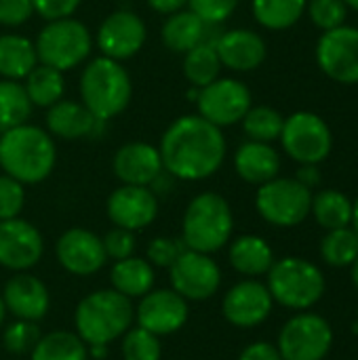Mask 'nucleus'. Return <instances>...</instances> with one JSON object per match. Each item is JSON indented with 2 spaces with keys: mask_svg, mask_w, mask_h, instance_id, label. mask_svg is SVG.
Wrapping results in <instances>:
<instances>
[{
  "mask_svg": "<svg viewBox=\"0 0 358 360\" xmlns=\"http://www.w3.org/2000/svg\"><path fill=\"white\" fill-rule=\"evenodd\" d=\"M167 173L186 181H200L219 171L226 158V137L219 127L198 114L177 118L160 139Z\"/></svg>",
  "mask_w": 358,
  "mask_h": 360,
  "instance_id": "1",
  "label": "nucleus"
},
{
  "mask_svg": "<svg viewBox=\"0 0 358 360\" xmlns=\"http://www.w3.org/2000/svg\"><path fill=\"white\" fill-rule=\"evenodd\" d=\"M55 162V141L46 131L25 122L0 135V167L4 175L19 184L44 181L53 173Z\"/></svg>",
  "mask_w": 358,
  "mask_h": 360,
  "instance_id": "2",
  "label": "nucleus"
},
{
  "mask_svg": "<svg viewBox=\"0 0 358 360\" xmlns=\"http://www.w3.org/2000/svg\"><path fill=\"white\" fill-rule=\"evenodd\" d=\"M135 321L133 300L114 289H99L80 300L74 312L76 335L87 346H110L120 340Z\"/></svg>",
  "mask_w": 358,
  "mask_h": 360,
  "instance_id": "3",
  "label": "nucleus"
},
{
  "mask_svg": "<svg viewBox=\"0 0 358 360\" xmlns=\"http://www.w3.org/2000/svg\"><path fill=\"white\" fill-rule=\"evenodd\" d=\"M133 84L129 72L120 61L110 57H97L82 70L80 76V97L82 105L97 118L110 120L118 116L131 101Z\"/></svg>",
  "mask_w": 358,
  "mask_h": 360,
  "instance_id": "4",
  "label": "nucleus"
},
{
  "mask_svg": "<svg viewBox=\"0 0 358 360\" xmlns=\"http://www.w3.org/2000/svg\"><path fill=\"white\" fill-rule=\"evenodd\" d=\"M234 230V217L228 200L215 192H203L190 200L181 219V240L198 253H215L228 245Z\"/></svg>",
  "mask_w": 358,
  "mask_h": 360,
  "instance_id": "5",
  "label": "nucleus"
},
{
  "mask_svg": "<svg viewBox=\"0 0 358 360\" xmlns=\"http://www.w3.org/2000/svg\"><path fill=\"white\" fill-rule=\"evenodd\" d=\"M268 291L274 302L291 310H306L314 306L325 293V278L321 270L302 257H285L268 270Z\"/></svg>",
  "mask_w": 358,
  "mask_h": 360,
  "instance_id": "6",
  "label": "nucleus"
},
{
  "mask_svg": "<svg viewBox=\"0 0 358 360\" xmlns=\"http://www.w3.org/2000/svg\"><path fill=\"white\" fill-rule=\"evenodd\" d=\"M34 46L42 65L65 72L87 61V57L91 55L93 40L89 27L82 21L63 17L49 21L40 30Z\"/></svg>",
  "mask_w": 358,
  "mask_h": 360,
  "instance_id": "7",
  "label": "nucleus"
},
{
  "mask_svg": "<svg viewBox=\"0 0 358 360\" xmlns=\"http://www.w3.org/2000/svg\"><path fill=\"white\" fill-rule=\"evenodd\" d=\"M255 207L268 224L293 228L310 215L312 190L302 186L295 177H274L260 186Z\"/></svg>",
  "mask_w": 358,
  "mask_h": 360,
  "instance_id": "8",
  "label": "nucleus"
},
{
  "mask_svg": "<svg viewBox=\"0 0 358 360\" xmlns=\"http://www.w3.org/2000/svg\"><path fill=\"white\" fill-rule=\"evenodd\" d=\"M281 143L289 158L300 165H321L333 150L331 127L314 112H295L285 118Z\"/></svg>",
  "mask_w": 358,
  "mask_h": 360,
  "instance_id": "9",
  "label": "nucleus"
},
{
  "mask_svg": "<svg viewBox=\"0 0 358 360\" xmlns=\"http://www.w3.org/2000/svg\"><path fill=\"white\" fill-rule=\"evenodd\" d=\"M333 344L329 323L317 314L293 316L279 335V352L283 360H323Z\"/></svg>",
  "mask_w": 358,
  "mask_h": 360,
  "instance_id": "10",
  "label": "nucleus"
},
{
  "mask_svg": "<svg viewBox=\"0 0 358 360\" xmlns=\"http://www.w3.org/2000/svg\"><path fill=\"white\" fill-rule=\"evenodd\" d=\"M251 91L236 78H217L211 84L198 89L196 108L198 116L215 127H230L245 118L251 108Z\"/></svg>",
  "mask_w": 358,
  "mask_h": 360,
  "instance_id": "11",
  "label": "nucleus"
},
{
  "mask_svg": "<svg viewBox=\"0 0 358 360\" xmlns=\"http://www.w3.org/2000/svg\"><path fill=\"white\" fill-rule=\"evenodd\" d=\"M171 289L186 302H205L213 297L222 285V270L207 253L186 249L169 268Z\"/></svg>",
  "mask_w": 358,
  "mask_h": 360,
  "instance_id": "12",
  "label": "nucleus"
},
{
  "mask_svg": "<svg viewBox=\"0 0 358 360\" xmlns=\"http://www.w3.org/2000/svg\"><path fill=\"white\" fill-rule=\"evenodd\" d=\"M317 63L340 84H358V27L340 25L323 32L317 42Z\"/></svg>",
  "mask_w": 358,
  "mask_h": 360,
  "instance_id": "13",
  "label": "nucleus"
},
{
  "mask_svg": "<svg viewBox=\"0 0 358 360\" xmlns=\"http://www.w3.org/2000/svg\"><path fill=\"white\" fill-rule=\"evenodd\" d=\"M44 253V240L40 230L21 219H2L0 221V266L11 272L32 270Z\"/></svg>",
  "mask_w": 358,
  "mask_h": 360,
  "instance_id": "14",
  "label": "nucleus"
},
{
  "mask_svg": "<svg viewBox=\"0 0 358 360\" xmlns=\"http://www.w3.org/2000/svg\"><path fill=\"white\" fill-rule=\"evenodd\" d=\"M190 316L188 302L173 289H152L139 297L135 321L137 327L162 338L177 333Z\"/></svg>",
  "mask_w": 358,
  "mask_h": 360,
  "instance_id": "15",
  "label": "nucleus"
},
{
  "mask_svg": "<svg viewBox=\"0 0 358 360\" xmlns=\"http://www.w3.org/2000/svg\"><path fill=\"white\" fill-rule=\"evenodd\" d=\"M55 253L59 266L74 276H91L108 262L103 240L87 228L65 230L57 240Z\"/></svg>",
  "mask_w": 358,
  "mask_h": 360,
  "instance_id": "16",
  "label": "nucleus"
},
{
  "mask_svg": "<svg viewBox=\"0 0 358 360\" xmlns=\"http://www.w3.org/2000/svg\"><path fill=\"white\" fill-rule=\"evenodd\" d=\"M158 215V198L148 186H120L108 198V217L131 232L148 228Z\"/></svg>",
  "mask_w": 358,
  "mask_h": 360,
  "instance_id": "17",
  "label": "nucleus"
},
{
  "mask_svg": "<svg viewBox=\"0 0 358 360\" xmlns=\"http://www.w3.org/2000/svg\"><path fill=\"white\" fill-rule=\"evenodd\" d=\"M148 36L146 23L131 11H116L103 19L97 32V44L103 57L122 61L139 53Z\"/></svg>",
  "mask_w": 358,
  "mask_h": 360,
  "instance_id": "18",
  "label": "nucleus"
},
{
  "mask_svg": "<svg viewBox=\"0 0 358 360\" xmlns=\"http://www.w3.org/2000/svg\"><path fill=\"white\" fill-rule=\"evenodd\" d=\"M272 295L266 285L257 281L236 283L222 302L224 319L241 329H251L262 325L272 312Z\"/></svg>",
  "mask_w": 358,
  "mask_h": 360,
  "instance_id": "19",
  "label": "nucleus"
},
{
  "mask_svg": "<svg viewBox=\"0 0 358 360\" xmlns=\"http://www.w3.org/2000/svg\"><path fill=\"white\" fill-rule=\"evenodd\" d=\"M2 302L8 314L21 321L38 323L51 308V293L46 285L27 272H15L2 289Z\"/></svg>",
  "mask_w": 358,
  "mask_h": 360,
  "instance_id": "20",
  "label": "nucleus"
},
{
  "mask_svg": "<svg viewBox=\"0 0 358 360\" xmlns=\"http://www.w3.org/2000/svg\"><path fill=\"white\" fill-rule=\"evenodd\" d=\"M114 175L127 186H152L165 171L158 148L133 141L122 146L112 160Z\"/></svg>",
  "mask_w": 358,
  "mask_h": 360,
  "instance_id": "21",
  "label": "nucleus"
},
{
  "mask_svg": "<svg viewBox=\"0 0 358 360\" xmlns=\"http://www.w3.org/2000/svg\"><path fill=\"white\" fill-rule=\"evenodd\" d=\"M215 51L224 68L234 72H251L264 63L268 46L257 32L247 27H236L224 32L215 40Z\"/></svg>",
  "mask_w": 358,
  "mask_h": 360,
  "instance_id": "22",
  "label": "nucleus"
},
{
  "mask_svg": "<svg viewBox=\"0 0 358 360\" xmlns=\"http://www.w3.org/2000/svg\"><path fill=\"white\" fill-rule=\"evenodd\" d=\"M234 169L243 181L262 186L274 177H279L281 156L270 143L249 139L243 146H238V150L234 154Z\"/></svg>",
  "mask_w": 358,
  "mask_h": 360,
  "instance_id": "23",
  "label": "nucleus"
},
{
  "mask_svg": "<svg viewBox=\"0 0 358 360\" xmlns=\"http://www.w3.org/2000/svg\"><path fill=\"white\" fill-rule=\"evenodd\" d=\"M101 120H97L82 103L59 99L49 108L46 114V127L53 135L61 139H80L87 135H93Z\"/></svg>",
  "mask_w": 358,
  "mask_h": 360,
  "instance_id": "24",
  "label": "nucleus"
},
{
  "mask_svg": "<svg viewBox=\"0 0 358 360\" xmlns=\"http://www.w3.org/2000/svg\"><path fill=\"white\" fill-rule=\"evenodd\" d=\"M154 281H156L154 266L148 259H141L135 255L114 262L112 272H110L112 289L129 300H139L146 293H150L154 289Z\"/></svg>",
  "mask_w": 358,
  "mask_h": 360,
  "instance_id": "25",
  "label": "nucleus"
},
{
  "mask_svg": "<svg viewBox=\"0 0 358 360\" xmlns=\"http://www.w3.org/2000/svg\"><path fill=\"white\" fill-rule=\"evenodd\" d=\"M230 264L232 268L243 274V276H262L268 274V270L274 264V253L270 249V245L255 234H245L238 236L232 245H230Z\"/></svg>",
  "mask_w": 358,
  "mask_h": 360,
  "instance_id": "26",
  "label": "nucleus"
},
{
  "mask_svg": "<svg viewBox=\"0 0 358 360\" xmlns=\"http://www.w3.org/2000/svg\"><path fill=\"white\" fill-rule=\"evenodd\" d=\"M205 32H207V23L190 8L188 11L181 8L169 15V19L162 25L160 36L169 51L186 55L190 49H194L196 44L205 40Z\"/></svg>",
  "mask_w": 358,
  "mask_h": 360,
  "instance_id": "27",
  "label": "nucleus"
},
{
  "mask_svg": "<svg viewBox=\"0 0 358 360\" xmlns=\"http://www.w3.org/2000/svg\"><path fill=\"white\" fill-rule=\"evenodd\" d=\"M38 55L32 40L19 34L0 36V76L4 80L25 78L36 68Z\"/></svg>",
  "mask_w": 358,
  "mask_h": 360,
  "instance_id": "28",
  "label": "nucleus"
},
{
  "mask_svg": "<svg viewBox=\"0 0 358 360\" xmlns=\"http://www.w3.org/2000/svg\"><path fill=\"white\" fill-rule=\"evenodd\" d=\"M310 213L327 232L346 228L352 224V200L340 190H321L319 194H312Z\"/></svg>",
  "mask_w": 358,
  "mask_h": 360,
  "instance_id": "29",
  "label": "nucleus"
},
{
  "mask_svg": "<svg viewBox=\"0 0 358 360\" xmlns=\"http://www.w3.org/2000/svg\"><path fill=\"white\" fill-rule=\"evenodd\" d=\"M23 89H25L32 105L51 108L53 103L63 99V91H65L63 72L40 63L25 76Z\"/></svg>",
  "mask_w": 358,
  "mask_h": 360,
  "instance_id": "30",
  "label": "nucleus"
},
{
  "mask_svg": "<svg viewBox=\"0 0 358 360\" xmlns=\"http://www.w3.org/2000/svg\"><path fill=\"white\" fill-rule=\"evenodd\" d=\"M32 360H89L87 344L70 331H51L30 352Z\"/></svg>",
  "mask_w": 358,
  "mask_h": 360,
  "instance_id": "31",
  "label": "nucleus"
},
{
  "mask_svg": "<svg viewBox=\"0 0 358 360\" xmlns=\"http://www.w3.org/2000/svg\"><path fill=\"white\" fill-rule=\"evenodd\" d=\"M219 70H222V61L217 57L215 42L203 40L200 44H196L194 49H190L186 53L184 76L188 78V82L194 89H203V86L211 84L213 80H217Z\"/></svg>",
  "mask_w": 358,
  "mask_h": 360,
  "instance_id": "32",
  "label": "nucleus"
},
{
  "mask_svg": "<svg viewBox=\"0 0 358 360\" xmlns=\"http://www.w3.org/2000/svg\"><path fill=\"white\" fill-rule=\"evenodd\" d=\"M251 8L266 30H289L306 13V0H253Z\"/></svg>",
  "mask_w": 358,
  "mask_h": 360,
  "instance_id": "33",
  "label": "nucleus"
},
{
  "mask_svg": "<svg viewBox=\"0 0 358 360\" xmlns=\"http://www.w3.org/2000/svg\"><path fill=\"white\" fill-rule=\"evenodd\" d=\"M32 101L17 80H0V135L25 124L32 114Z\"/></svg>",
  "mask_w": 358,
  "mask_h": 360,
  "instance_id": "34",
  "label": "nucleus"
},
{
  "mask_svg": "<svg viewBox=\"0 0 358 360\" xmlns=\"http://www.w3.org/2000/svg\"><path fill=\"white\" fill-rule=\"evenodd\" d=\"M241 122H243V129L251 141L272 143L274 139L281 137L285 116L279 110L268 108V105H255V108L251 105Z\"/></svg>",
  "mask_w": 358,
  "mask_h": 360,
  "instance_id": "35",
  "label": "nucleus"
},
{
  "mask_svg": "<svg viewBox=\"0 0 358 360\" xmlns=\"http://www.w3.org/2000/svg\"><path fill=\"white\" fill-rule=\"evenodd\" d=\"M321 255L329 266L344 268L352 266V262L358 257V234L354 228H338L329 230L327 236L321 243Z\"/></svg>",
  "mask_w": 358,
  "mask_h": 360,
  "instance_id": "36",
  "label": "nucleus"
},
{
  "mask_svg": "<svg viewBox=\"0 0 358 360\" xmlns=\"http://www.w3.org/2000/svg\"><path fill=\"white\" fill-rule=\"evenodd\" d=\"M120 352L124 360H160L162 356L160 338L141 327H131L122 335Z\"/></svg>",
  "mask_w": 358,
  "mask_h": 360,
  "instance_id": "37",
  "label": "nucleus"
},
{
  "mask_svg": "<svg viewBox=\"0 0 358 360\" xmlns=\"http://www.w3.org/2000/svg\"><path fill=\"white\" fill-rule=\"evenodd\" d=\"M40 338H42V333L38 329V323L15 319V323H11L4 329L2 344L11 354H30Z\"/></svg>",
  "mask_w": 358,
  "mask_h": 360,
  "instance_id": "38",
  "label": "nucleus"
},
{
  "mask_svg": "<svg viewBox=\"0 0 358 360\" xmlns=\"http://www.w3.org/2000/svg\"><path fill=\"white\" fill-rule=\"evenodd\" d=\"M306 11L310 21L323 32L344 25L348 17V6L344 0H306Z\"/></svg>",
  "mask_w": 358,
  "mask_h": 360,
  "instance_id": "39",
  "label": "nucleus"
},
{
  "mask_svg": "<svg viewBox=\"0 0 358 360\" xmlns=\"http://www.w3.org/2000/svg\"><path fill=\"white\" fill-rule=\"evenodd\" d=\"M188 247L184 245L181 238H169V236H158L154 240H150L148 251H146V259L154 266V268H171L173 262L186 251Z\"/></svg>",
  "mask_w": 358,
  "mask_h": 360,
  "instance_id": "40",
  "label": "nucleus"
},
{
  "mask_svg": "<svg viewBox=\"0 0 358 360\" xmlns=\"http://www.w3.org/2000/svg\"><path fill=\"white\" fill-rule=\"evenodd\" d=\"M25 202V190L23 184L8 175H0V221L19 217Z\"/></svg>",
  "mask_w": 358,
  "mask_h": 360,
  "instance_id": "41",
  "label": "nucleus"
},
{
  "mask_svg": "<svg viewBox=\"0 0 358 360\" xmlns=\"http://www.w3.org/2000/svg\"><path fill=\"white\" fill-rule=\"evenodd\" d=\"M188 4L207 25H217L236 11L238 0H188Z\"/></svg>",
  "mask_w": 358,
  "mask_h": 360,
  "instance_id": "42",
  "label": "nucleus"
},
{
  "mask_svg": "<svg viewBox=\"0 0 358 360\" xmlns=\"http://www.w3.org/2000/svg\"><path fill=\"white\" fill-rule=\"evenodd\" d=\"M101 240H103V249H106L108 259H114V262L127 259L135 251V234L131 230H124V228L114 226Z\"/></svg>",
  "mask_w": 358,
  "mask_h": 360,
  "instance_id": "43",
  "label": "nucleus"
},
{
  "mask_svg": "<svg viewBox=\"0 0 358 360\" xmlns=\"http://www.w3.org/2000/svg\"><path fill=\"white\" fill-rule=\"evenodd\" d=\"M34 15L32 0H0V25L17 27Z\"/></svg>",
  "mask_w": 358,
  "mask_h": 360,
  "instance_id": "44",
  "label": "nucleus"
},
{
  "mask_svg": "<svg viewBox=\"0 0 358 360\" xmlns=\"http://www.w3.org/2000/svg\"><path fill=\"white\" fill-rule=\"evenodd\" d=\"M32 4H34V13H38L46 21H53V19L72 17L80 0H32Z\"/></svg>",
  "mask_w": 358,
  "mask_h": 360,
  "instance_id": "45",
  "label": "nucleus"
},
{
  "mask_svg": "<svg viewBox=\"0 0 358 360\" xmlns=\"http://www.w3.org/2000/svg\"><path fill=\"white\" fill-rule=\"evenodd\" d=\"M238 360H283L281 359V352L276 346L268 344V342H255V344H249L243 352Z\"/></svg>",
  "mask_w": 358,
  "mask_h": 360,
  "instance_id": "46",
  "label": "nucleus"
},
{
  "mask_svg": "<svg viewBox=\"0 0 358 360\" xmlns=\"http://www.w3.org/2000/svg\"><path fill=\"white\" fill-rule=\"evenodd\" d=\"M295 179L302 186H306L308 190L317 188L321 184V169H319V165H300V169L295 173Z\"/></svg>",
  "mask_w": 358,
  "mask_h": 360,
  "instance_id": "47",
  "label": "nucleus"
},
{
  "mask_svg": "<svg viewBox=\"0 0 358 360\" xmlns=\"http://www.w3.org/2000/svg\"><path fill=\"white\" fill-rule=\"evenodd\" d=\"M150 8H154L156 13H162V15H171V13H177L181 11L188 0H148Z\"/></svg>",
  "mask_w": 358,
  "mask_h": 360,
  "instance_id": "48",
  "label": "nucleus"
},
{
  "mask_svg": "<svg viewBox=\"0 0 358 360\" xmlns=\"http://www.w3.org/2000/svg\"><path fill=\"white\" fill-rule=\"evenodd\" d=\"M89 348V359L101 360L108 356V346H87Z\"/></svg>",
  "mask_w": 358,
  "mask_h": 360,
  "instance_id": "49",
  "label": "nucleus"
},
{
  "mask_svg": "<svg viewBox=\"0 0 358 360\" xmlns=\"http://www.w3.org/2000/svg\"><path fill=\"white\" fill-rule=\"evenodd\" d=\"M352 228L358 234V198L352 202Z\"/></svg>",
  "mask_w": 358,
  "mask_h": 360,
  "instance_id": "50",
  "label": "nucleus"
},
{
  "mask_svg": "<svg viewBox=\"0 0 358 360\" xmlns=\"http://www.w3.org/2000/svg\"><path fill=\"white\" fill-rule=\"evenodd\" d=\"M352 281H354V285L358 287V257L352 262Z\"/></svg>",
  "mask_w": 358,
  "mask_h": 360,
  "instance_id": "51",
  "label": "nucleus"
},
{
  "mask_svg": "<svg viewBox=\"0 0 358 360\" xmlns=\"http://www.w3.org/2000/svg\"><path fill=\"white\" fill-rule=\"evenodd\" d=\"M4 316H6V308H4V302H2V295H0V327L4 323Z\"/></svg>",
  "mask_w": 358,
  "mask_h": 360,
  "instance_id": "52",
  "label": "nucleus"
},
{
  "mask_svg": "<svg viewBox=\"0 0 358 360\" xmlns=\"http://www.w3.org/2000/svg\"><path fill=\"white\" fill-rule=\"evenodd\" d=\"M346 2V6L348 8H354V11H358V0H344Z\"/></svg>",
  "mask_w": 358,
  "mask_h": 360,
  "instance_id": "53",
  "label": "nucleus"
},
{
  "mask_svg": "<svg viewBox=\"0 0 358 360\" xmlns=\"http://www.w3.org/2000/svg\"><path fill=\"white\" fill-rule=\"evenodd\" d=\"M357 331H358V323H357Z\"/></svg>",
  "mask_w": 358,
  "mask_h": 360,
  "instance_id": "54",
  "label": "nucleus"
}]
</instances>
